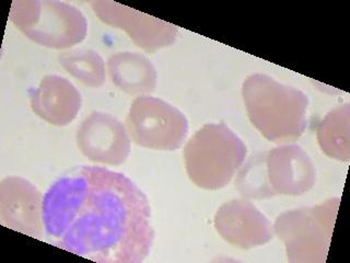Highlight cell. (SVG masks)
I'll return each instance as SVG.
<instances>
[{
	"label": "cell",
	"instance_id": "obj_13",
	"mask_svg": "<svg viewBox=\"0 0 350 263\" xmlns=\"http://www.w3.org/2000/svg\"><path fill=\"white\" fill-rule=\"evenodd\" d=\"M109 78L118 89L131 96H149L157 87L156 67L145 55L118 52L107 58Z\"/></svg>",
	"mask_w": 350,
	"mask_h": 263
},
{
	"label": "cell",
	"instance_id": "obj_7",
	"mask_svg": "<svg viewBox=\"0 0 350 263\" xmlns=\"http://www.w3.org/2000/svg\"><path fill=\"white\" fill-rule=\"evenodd\" d=\"M77 146L90 162L120 166L131 153V137L125 124L112 114L94 111L82 121L76 133Z\"/></svg>",
	"mask_w": 350,
	"mask_h": 263
},
{
	"label": "cell",
	"instance_id": "obj_1",
	"mask_svg": "<svg viewBox=\"0 0 350 263\" xmlns=\"http://www.w3.org/2000/svg\"><path fill=\"white\" fill-rule=\"evenodd\" d=\"M47 241L100 263H140L154 241L150 203L127 175L79 166L43 197Z\"/></svg>",
	"mask_w": 350,
	"mask_h": 263
},
{
	"label": "cell",
	"instance_id": "obj_2",
	"mask_svg": "<svg viewBox=\"0 0 350 263\" xmlns=\"http://www.w3.org/2000/svg\"><path fill=\"white\" fill-rule=\"evenodd\" d=\"M242 96L251 123L269 142H295L306 131L309 99L297 88L253 74L244 80Z\"/></svg>",
	"mask_w": 350,
	"mask_h": 263
},
{
	"label": "cell",
	"instance_id": "obj_16",
	"mask_svg": "<svg viewBox=\"0 0 350 263\" xmlns=\"http://www.w3.org/2000/svg\"><path fill=\"white\" fill-rule=\"evenodd\" d=\"M235 184L240 195L246 199H268L273 197L266 175L265 153L253 155L246 162L235 180Z\"/></svg>",
	"mask_w": 350,
	"mask_h": 263
},
{
	"label": "cell",
	"instance_id": "obj_4",
	"mask_svg": "<svg viewBox=\"0 0 350 263\" xmlns=\"http://www.w3.org/2000/svg\"><path fill=\"white\" fill-rule=\"evenodd\" d=\"M9 20L31 41L47 49H70L87 38L85 14L57 0H16Z\"/></svg>",
	"mask_w": 350,
	"mask_h": 263
},
{
	"label": "cell",
	"instance_id": "obj_5",
	"mask_svg": "<svg viewBox=\"0 0 350 263\" xmlns=\"http://www.w3.org/2000/svg\"><path fill=\"white\" fill-rule=\"evenodd\" d=\"M338 201L293 210L277 217L273 233L284 241L290 262L325 260Z\"/></svg>",
	"mask_w": 350,
	"mask_h": 263
},
{
	"label": "cell",
	"instance_id": "obj_8",
	"mask_svg": "<svg viewBox=\"0 0 350 263\" xmlns=\"http://www.w3.org/2000/svg\"><path fill=\"white\" fill-rule=\"evenodd\" d=\"M90 5L103 23L125 31L137 47L146 52L153 53L157 49L170 47L178 36L176 25L120 3L96 0L91 1Z\"/></svg>",
	"mask_w": 350,
	"mask_h": 263
},
{
	"label": "cell",
	"instance_id": "obj_3",
	"mask_svg": "<svg viewBox=\"0 0 350 263\" xmlns=\"http://www.w3.org/2000/svg\"><path fill=\"white\" fill-rule=\"evenodd\" d=\"M245 144L224 123H208L186 142L183 157L189 180L202 189L220 190L245 162Z\"/></svg>",
	"mask_w": 350,
	"mask_h": 263
},
{
	"label": "cell",
	"instance_id": "obj_9",
	"mask_svg": "<svg viewBox=\"0 0 350 263\" xmlns=\"http://www.w3.org/2000/svg\"><path fill=\"white\" fill-rule=\"evenodd\" d=\"M0 217L7 227L33 238L44 234L43 197L34 184L21 177L0 182Z\"/></svg>",
	"mask_w": 350,
	"mask_h": 263
},
{
	"label": "cell",
	"instance_id": "obj_10",
	"mask_svg": "<svg viewBox=\"0 0 350 263\" xmlns=\"http://www.w3.org/2000/svg\"><path fill=\"white\" fill-rule=\"evenodd\" d=\"M213 224L224 240L241 249H251L271 240L273 226L250 201L231 200L218 208Z\"/></svg>",
	"mask_w": 350,
	"mask_h": 263
},
{
	"label": "cell",
	"instance_id": "obj_15",
	"mask_svg": "<svg viewBox=\"0 0 350 263\" xmlns=\"http://www.w3.org/2000/svg\"><path fill=\"white\" fill-rule=\"evenodd\" d=\"M58 62L70 76L88 87H102L107 80L105 62L94 49H67L58 55Z\"/></svg>",
	"mask_w": 350,
	"mask_h": 263
},
{
	"label": "cell",
	"instance_id": "obj_11",
	"mask_svg": "<svg viewBox=\"0 0 350 263\" xmlns=\"http://www.w3.org/2000/svg\"><path fill=\"white\" fill-rule=\"evenodd\" d=\"M268 186L275 195H302L314 186L317 171L300 146L286 144L265 153Z\"/></svg>",
	"mask_w": 350,
	"mask_h": 263
},
{
	"label": "cell",
	"instance_id": "obj_12",
	"mask_svg": "<svg viewBox=\"0 0 350 263\" xmlns=\"http://www.w3.org/2000/svg\"><path fill=\"white\" fill-rule=\"evenodd\" d=\"M31 109L54 126L70 124L79 113L82 97L72 82L59 75H46L30 96Z\"/></svg>",
	"mask_w": 350,
	"mask_h": 263
},
{
	"label": "cell",
	"instance_id": "obj_14",
	"mask_svg": "<svg viewBox=\"0 0 350 263\" xmlns=\"http://www.w3.org/2000/svg\"><path fill=\"white\" fill-rule=\"evenodd\" d=\"M317 140L331 158L347 162L349 159V105L345 104L326 115L317 131Z\"/></svg>",
	"mask_w": 350,
	"mask_h": 263
},
{
	"label": "cell",
	"instance_id": "obj_6",
	"mask_svg": "<svg viewBox=\"0 0 350 263\" xmlns=\"http://www.w3.org/2000/svg\"><path fill=\"white\" fill-rule=\"evenodd\" d=\"M131 142L154 151H173L189 135V121L182 111L162 99L137 97L125 120Z\"/></svg>",
	"mask_w": 350,
	"mask_h": 263
}]
</instances>
